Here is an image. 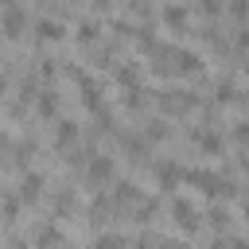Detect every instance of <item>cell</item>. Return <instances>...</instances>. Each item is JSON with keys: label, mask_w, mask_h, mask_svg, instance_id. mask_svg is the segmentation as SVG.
<instances>
[{"label": "cell", "mask_w": 249, "mask_h": 249, "mask_svg": "<svg viewBox=\"0 0 249 249\" xmlns=\"http://www.w3.org/2000/svg\"><path fill=\"white\" fill-rule=\"evenodd\" d=\"M245 222H249V198H245Z\"/></svg>", "instance_id": "31"}, {"label": "cell", "mask_w": 249, "mask_h": 249, "mask_svg": "<svg viewBox=\"0 0 249 249\" xmlns=\"http://www.w3.org/2000/svg\"><path fill=\"white\" fill-rule=\"evenodd\" d=\"M245 70H249V62H245Z\"/></svg>", "instance_id": "32"}, {"label": "cell", "mask_w": 249, "mask_h": 249, "mask_svg": "<svg viewBox=\"0 0 249 249\" xmlns=\"http://www.w3.org/2000/svg\"><path fill=\"white\" fill-rule=\"evenodd\" d=\"M93 4H97V8H109V4H113V0H93Z\"/></svg>", "instance_id": "30"}, {"label": "cell", "mask_w": 249, "mask_h": 249, "mask_svg": "<svg viewBox=\"0 0 249 249\" xmlns=\"http://www.w3.org/2000/svg\"><path fill=\"white\" fill-rule=\"evenodd\" d=\"M191 140H195L202 152H222V136H218L214 128H195V132H191Z\"/></svg>", "instance_id": "10"}, {"label": "cell", "mask_w": 249, "mask_h": 249, "mask_svg": "<svg viewBox=\"0 0 249 249\" xmlns=\"http://www.w3.org/2000/svg\"><path fill=\"white\" fill-rule=\"evenodd\" d=\"M152 175H156V183H160V187H175V183H183V171H179L175 163H156V171H152Z\"/></svg>", "instance_id": "12"}, {"label": "cell", "mask_w": 249, "mask_h": 249, "mask_svg": "<svg viewBox=\"0 0 249 249\" xmlns=\"http://www.w3.org/2000/svg\"><path fill=\"white\" fill-rule=\"evenodd\" d=\"M70 206H74V195H70V191H66V195H58V202H54V210H58V214H66Z\"/></svg>", "instance_id": "20"}, {"label": "cell", "mask_w": 249, "mask_h": 249, "mask_svg": "<svg viewBox=\"0 0 249 249\" xmlns=\"http://www.w3.org/2000/svg\"><path fill=\"white\" fill-rule=\"evenodd\" d=\"M39 74H43V78H54V62H51V58H43V66H39Z\"/></svg>", "instance_id": "24"}, {"label": "cell", "mask_w": 249, "mask_h": 249, "mask_svg": "<svg viewBox=\"0 0 249 249\" xmlns=\"http://www.w3.org/2000/svg\"><path fill=\"white\" fill-rule=\"evenodd\" d=\"M74 140H78V124L74 121H58L54 124V148L62 152V148H74Z\"/></svg>", "instance_id": "9"}, {"label": "cell", "mask_w": 249, "mask_h": 249, "mask_svg": "<svg viewBox=\"0 0 249 249\" xmlns=\"http://www.w3.org/2000/svg\"><path fill=\"white\" fill-rule=\"evenodd\" d=\"M62 241V233L54 230V226H39V233H35V245L39 249H51V245H58Z\"/></svg>", "instance_id": "16"}, {"label": "cell", "mask_w": 249, "mask_h": 249, "mask_svg": "<svg viewBox=\"0 0 249 249\" xmlns=\"http://www.w3.org/2000/svg\"><path fill=\"white\" fill-rule=\"evenodd\" d=\"M43 195V175L39 171H23V179H19V198L23 202H35Z\"/></svg>", "instance_id": "8"}, {"label": "cell", "mask_w": 249, "mask_h": 249, "mask_svg": "<svg viewBox=\"0 0 249 249\" xmlns=\"http://www.w3.org/2000/svg\"><path fill=\"white\" fill-rule=\"evenodd\" d=\"M233 136H237V140H249V124H245V121H241V124H237V128H233Z\"/></svg>", "instance_id": "26"}, {"label": "cell", "mask_w": 249, "mask_h": 249, "mask_svg": "<svg viewBox=\"0 0 249 249\" xmlns=\"http://www.w3.org/2000/svg\"><path fill=\"white\" fill-rule=\"evenodd\" d=\"M156 245H160V237H140L136 241V249H156Z\"/></svg>", "instance_id": "25"}, {"label": "cell", "mask_w": 249, "mask_h": 249, "mask_svg": "<svg viewBox=\"0 0 249 249\" xmlns=\"http://www.w3.org/2000/svg\"><path fill=\"white\" fill-rule=\"evenodd\" d=\"M230 249H249V241H241V237H230Z\"/></svg>", "instance_id": "28"}, {"label": "cell", "mask_w": 249, "mask_h": 249, "mask_svg": "<svg viewBox=\"0 0 249 249\" xmlns=\"http://www.w3.org/2000/svg\"><path fill=\"white\" fill-rule=\"evenodd\" d=\"M237 43H241V51H249V31H245V35H241Z\"/></svg>", "instance_id": "29"}, {"label": "cell", "mask_w": 249, "mask_h": 249, "mask_svg": "<svg viewBox=\"0 0 249 249\" xmlns=\"http://www.w3.org/2000/svg\"><path fill=\"white\" fill-rule=\"evenodd\" d=\"M167 58H175V70H179V74H198V70H202V58H198L195 51L167 47Z\"/></svg>", "instance_id": "5"}, {"label": "cell", "mask_w": 249, "mask_h": 249, "mask_svg": "<svg viewBox=\"0 0 249 249\" xmlns=\"http://www.w3.org/2000/svg\"><path fill=\"white\" fill-rule=\"evenodd\" d=\"M97 35H101V27H97L93 19H82V23H78V43H82V47L97 43Z\"/></svg>", "instance_id": "14"}, {"label": "cell", "mask_w": 249, "mask_h": 249, "mask_svg": "<svg viewBox=\"0 0 249 249\" xmlns=\"http://www.w3.org/2000/svg\"><path fill=\"white\" fill-rule=\"evenodd\" d=\"M210 222H214V226H218V230H226V222H230V214H226V210H218V206H214V210H210Z\"/></svg>", "instance_id": "21"}, {"label": "cell", "mask_w": 249, "mask_h": 249, "mask_svg": "<svg viewBox=\"0 0 249 249\" xmlns=\"http://www.w3.org/2000/svg\"><path fill=\"white\" fill-rule=\"evenodd\" d=\"M214 97H218V101H233V97H237L233 82H218V86H214Z\"/></svg>", "instance_id": "18"}, {"label": "cell", "mask_w": 249, "mask_h": 249, "mask_svg": "<svg viewBox=\"0 0 249 249\" xmlns=\"http://www.w3.org/2000/svg\"><path fill=\"white\" fill-rule=\"evenodd\" d=\"M171 218H175V226H179V230H187V233H195V230L202 226L198 206H195L191 198H171Z\"/></svg>", "instance_id": "2"}, {"label": "cell", "mask_w": 249, "mask_h": 249, "mask_svg": "<svg viewBox=\"0 0 249 249\" xmlns=\"http://www.w3.org/2000/svg\"><path fill=\"white\" fill-rule=\"evenodd\" d=\"M160 19H163L171 31H179V27H187V8H183V4H175V0H167V4L160 8Z\"/></svg>", "instance_id": "6"}, {"label": "cell", "mask_w": 249, "mask_h": 249, "mask_svg": "<svg viewBox=\"0 0 249 249\" xmlns=\"http://www.w3.org/2000/svg\"><path fill=\"white\" fill-rule=\"evenodd\" d=\"M117 82L124 89H140V70L136 66H117Z\"/></svg>", "instance_id": "15"}, {"label": "cell", "mask_w": 249, "mask_h": 249, "mask_svg": "<svg viewBox=\"0 0 249 249\" xmlns=\"http://www.w3.org/2000/svg\"><path fill=\"white\" fill-rule=\"evenodd\" d=\"M35 109H39V117H47V121H51V117L58 113V97H54L51 89H43V93H39V101H35Z\"/></svg>", "instance_id": "13"}, {"label": "cell", "mask_w": 249, "mask_h": 249, "mask_svg": "<svg viewBox=\"0 0 249 249\" xmlns=\"http://www.w3.org/2000/svg\"><path fill=\"white\" fill-rule=\"evenodd\" d=\"M218 8H222V4H218V0H202V12H206V16H214V12H218Z\"/></svg>", "instance_id": "27"}, {"label": "cell", "mask_w": 249, "mask_h": 249, "mask_svg": "<svg viewBox=\"0 0 249 249\" xmlns=\"http://www.w3.org/2000/svg\"><path fill=\"white\" fill-rule=\"evenodd\" d=\"M160 109H163V113H187V109H195V93L163 89V93H160Z\"/></svg>", "instance_id": "4"}, {"label": "cell", "mask_w": 249, "mask_h": 249, "mask_svg": "<svg viewBox=\"0 0 249 249\" xmlns=\"http://www.w3.org/2000/svg\"><path fill=\"white\" fill-rule=\"evenodd\" d=\"M128 241L121 237V233H97L93 237V249H124Z\"/></svg>", "instance_id": "17"}, {"label": "cell", "mask_w": 249, "mask_h": 249, "mask_svg": "<svg viewBox=\"0 0 249 249\" xmlns=\"http://www.w3.org/2000/svg\"><path fill=\"white\" fill-rule=\"evenodd\" d=\"M19 202H23L19 195H8V198H4V214H8V222H16V218H19Z\"/></svg>", "instance_id": "19"}, {"label": "cell", "mask_w": 249, "mask_h": 249, "mask_svg": "<svg viewBox=\"0 0 249 249\" xmlns=\"http://www.w3.org/2000/svg\"><path fill=\"white\" fill-rule=\"evenodd\" d=\"M160 249H187V245L175 241V237H160Z\"/></svg>", "instance_id": "23"}, {"label": "cell", "mask_w": 249, "mask_h": 249, "mask_svg": "<svg viewBox=\"0 0 249 249\" xmlns=\"http://www.w3.org/2000/svg\"><path fill=\"white\" fill-rule=\"evenodd\" d=\"M113 171H117L113 156H93V160H89V167H86V179H89L93 187H105V183L113 179Z\"/></svg>", "instance_id": "3"}, {"label": "cell", "mask_w": 249, "mask_h": 249, "mask_svg": "<svg viewBox=\"0 0 249 249\" xmlns=\"http://www.w3.org/2000/svg\"><path fill=\"white\" fill-rule=\"evenodd\" d=\"M23 27H27V16H23L16 4H12V8H4V35H8V39H19V35H23Z\"/></svg>", "instance_id": "7"}, {"label": "cell", "mask_w": 249, "mask_h": 249, "mask_svg": "<svg viewBox=\"0 0 249 249\" xmlns=\"http://www.w3.org/2000/svg\"><path fill=\"white\" fill-rule=\"evenodd\" d=\"M183 183H191V187H198L202 195H222V198H230L233 195V183L226 179V175H218V171H206V167H191V171H183Z\"/></svg>", "instance_id": "1"}, {"label": "cell", "mask_w": 249, "mask_h": 249, "mask_svg": "<svg viewBox=\"0 0 249 249\" xmlns=\"http://www.w3.org/2000/svg\"><path fill=\"white\" fill-rule=\"evenodd\" d=\"M230 12H233L237 19H245V16H249V0H233V4H230Z\"/></svg>", "instance_id": "22"}, {"label": "cell", "mask_w": 249, "mask_h": 249, "mask_svg": "<svg viewBox=\"0 0 249 249\" xmlns=\"http://www.w3.org/2000/svg\"><path fill=\"white\" fill-rule=\"evenodd\" d=\"M35 31H39V39H43V43H58V39L66 35V27H62L58 19H39V23H35Z\"/></svg>", "instance_id": "11"}]
</instances>
